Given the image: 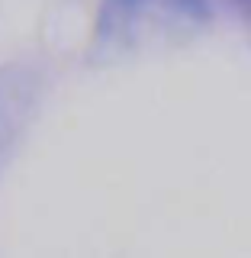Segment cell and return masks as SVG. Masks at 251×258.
I'll return each instance as SVG.
<instances>
[{
  "instance_id": "1",
  "label": "cell",
  "mask_w": 251,
  "mask_h": 258,
  "mask_svg": "<svg viewBox=\"0 0 251 258\" xmlns=\"http://www.w3.org/2000/svg\"><path fill=\"white\" fill-rule=\"evenodd\" d=\"M197 0H113L107 4L100 32L110 39H126L132 42L142 32H151L158 26V16H190Z\"/></svg>"
}]
</instances>
